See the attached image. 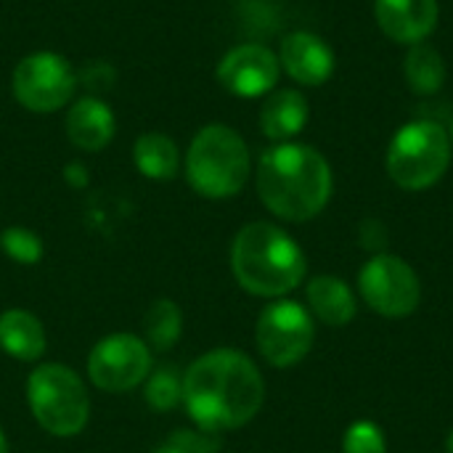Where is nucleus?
I'll list each match as a JSON object with an SVG mask.
<instances>
[{
  "instance_id": "obj_1",
  "label": "nucleus",
  "mask_w": 453,
  "mask_h": 453,
  "mask_svg": "<svg viewBox=\"0 0 453 453\" xmlns=\"http://www.w3.org/2000/svg\"><path fill=\"white\" fill-rule=\"evenodd\" d=\"M265 401L260 369L239 350L220 348L196 358L183 374V409L204 433L250 425Z\"/></svg>"
},
{
  "instance_id": "obj_10",
  "label": "nucleus",
  "mask_w": 453,
  "mask_h": 453,
  "mask_svg": "<svg viewBox=\"0 0 453 453\" xmlns=\"http://www.w3.org/2000/svg\"><path fill=\"white\" fill-rule=\"evenodd\" d=\"M151 374V350L138 334H109L88 356V377L98 390L127 393Z\"/></svg>"
},
{
  "instance_id": "obj_9",
  "label": "nucleus",
  "mask_w": 453,
  "mask_h": 453,
  "mask_svg": "<svg viewBox=\"0 0 453 453\" xmlns=\"http://www.w3.org/2000/svg\"><path fill=\"white\" fill-rule=\"evenodd\" d=\"M11 85L16 101L24 109L37 114H50L72 101L77 77L64 56L53 50H37L16 64Z\"/></svg>"
},
{
  "instance_id": "obj_25",
  "label": "nucleus",
  "mask_w": 453,
  "mask_h": 453,
  "mask_svg": "<svg viewBox=\"0 0 453 453\" xmlns=\"http://www.w3.org/2000/svg\"><path fill=\"white\" fill-rule=\"evenodd\" d=\"M154 453H188V451H186L175 438H167V441H165V443H162V446H159Z\"/></svg>"
},
{
  "instance_id": "obj_27",
  "label": "nucleus",
  "mask_w": 453,
  "mask_h": 453,
  "mask_svg": "<svg viewBox=\"0 0 453 453\" xmlns=\"http://www.w3.org/2000/svg\"><path fill=\"white\" fill-rule=\"evenodd\" d=\"M446 453H453V430L449 433V438H446Z\"/></svg>"
},
{
  "instance_id": "obj_21",
  "label": "nucleus",
  "mask_w": 453,
  "mask_h": 453,
  "mask_svg": "<svg viewBox=\"0 0 453 453\" xmlns=\"http://www.w3.org/2000/svg\"><path fill=\"white\" fill-rule=\"evenodd\" d=\"M143 395L154 411H170L183 403V377L175 372V366H162L146 377Z\"/></svg>"
},
{
  "instance_id": "obj_8",
  "label": "nucleus",
  "mask_w": 453,
  "mask_h": 453,
  "mask_svg": "<svg viewBox=\"0 0 453 453\" xmlns=\"http://www.w3.org/2000/svg\"><path fill=\"white\" fill-rule=\"evenodd\" d=\"M364 303L385 319H406L419 308L422 284L417 271L398 255L380 252L358 273Z\"/></svg>"
},
{
  "instance_id": "obj_23",
  "label": "nucleus",
  "mask_w": 453,
  "mask_h": 453,
  "mask_svg": "<svg viewBox=\"0 0 453 453\" xmlns=\"http://www.w3.org/2000/svg\"><path fill=\"white\" fill-rule=\"evenodd\" d=\"M342 453H388V438L377 422L358 419L345 430Z\"/></svg>"
},
{
  "instance_id": "obj_28",
  "label": "nucleus",
  "mask_w": 453,
  "mask_h": 453,
  "mask_svg": "<svg viewBox=\"0 0 453 453\" xmlns=\"http://www.w3.org/2000/svg\"><path fill=\"white\" fill-rule=\"evenodd\" d=\"M449 138H451V149H453V125H451V133H449Z\"/></svg>"
},
{
  "instance_id": "obj_12",
  "label": "nucleus",
  "mask_w": 453,
  "mask_h": 453,
  "mask_svg": "<svg viewBox=\"0 0 453 453\" xmlns=\"http://www.w3.org/2000/svg\"><path fill=\"white\" fill-rule=\"evenodd\" d=\"M438 0H374L380 29L401 45L425 42L438 27Z\"/></svg>"
},
{
  "instance_id": "obj_18",
  "label": "nucleus",
  "mask_w": 453,
  "mask_h": 453,
  "mask_svg": "<svg viewBox=\"0 0 453 453\" xmlns=\"http://www.w3.org/2000/svg\"><path fill=\"white\" fill-rule=\"evenodd\" d=\"M133 159H135L138 173L151 180H170L178 175V167H180L175 141L162 133L138 135V141L133 146Z\"/></svg>"
},
{
  "instance_id": "obj_4",
  "label": "nucleus",
  "mask_w": 453,
  "mask_h": 453,
  "mask_svg": "<svg viewBox=\"0 0 453 453\" xmlns=\"http://www.w3.org/2000/svg\"><path fill=\"white\" fill-rule=\"evenodd\" d=\"M250 149L228 125L202 127L186 154V178L191 188L207 199L236 196L250 178Z\"/></svg>"
},
{
  "instance_id": "obj_6",
  "label": "nucleus",
  "mask_w": 453,
  "mask_h": 453,
  "mask_svg": "<svg viewBox=\"0 0 453 453\" xmlns=\"http://www.w3.org/2000/svg\"><path fill=\"white\" fill-rule=\"evenodd\" d=\"M27 401L37 425L56 438H74L90 417L82 380L64 364H42L27 380Z\"/></svg>"
},
{
  "instance_id": "obj_15",
  "label": "nucleus",
  "mask_w": 453,
  "mask_h": 453,
  "mask_svg": "<svg viewBox=\"0 0 453 453\" xmlns=\"http://www.w3.org/2000/svg\"><path fill=\"white\" fill-rule=\"evenodd\" d=\"M305 295H308L311 313L326 326H334V329L348 326L358 313L356 295H353L350 284L340 276H329V273L313 276L308 281Z\"/></svg>"
},
{
  "instance_id": "obj_20",
  "label": "nucleus",
  "mask_w": 453,
  "mask_h": 453,
  "mask_svg": "<svg viewBox=\"0 0 453 453\" xmlns=\"http://www.w3.org/2000/svg\"><path fill=\"white\" fill-rule=\"evenodd\" d=\"M183 332V313L173 300H157L143 316V342L157 353H167Z\"/></svg>"
},
{
  "instance_id": "obj_13",
  "label": "nucleus",
  "mask_w": 453,
  "mask_h": 453,
  "mask_svg": "<svg viewBox=\"0 0 453 453\" xmlns=\"http://www.w3.org/2000/svg\"><path fill=\"white\" fill-rule=\"evenodd\" d=\"M279 64L295 82L319 88L334 74V50L313 32H292L281 42Z\"/></svg>"
},
{
  "instance_id": "obj_19",
  "label": "nucleus",
  "mask_w": 453,
  "mask_h": 453,
  "mask_svg": "<svg viewBox=\"0 0 453 453\" xmlns=\"http://www.w3.org/2000/svg\"><path fill=\"white\" fill-rule=\"evenodd\" d=\"M403 72H406V82L409 88L417 93V96H435L443 82H446V64H443V56L419 42V45H411V50L406 53V64H403Z\"/></svg>"
},
{
  "instance_id": "obj_14",
  "label": "nucleus",
  "mask_w": 453,
  "mask_h": 453,
  "mask_svg": "<svg viewBox=\"0 0 453 453\" xmlns=\"http://www.w3.org/2000/svg\"><path fill=\"white\" fill-rule=\"evenodd\" d=\"M64 127H66V138L80 151H101L111 143L117 122H114V111L101 98L85 96L69 106Z\"/></svg>"
},
{
  "instance_id": "obj_26",
  "label": "nucleus",
  "mask_w": 453,
  "mask_h": 453,
  "mask_svg": "<svg viewBox=\"0 0 453 453\" xmlns=\"http://www.w3.org/2000/svg\"><path fill=\"white\" fill-rule=\"evenodd\" d=\"M0 453H8V441H5L3 430H0Z\"/></svg>"
},
{
  "instance_id": "obj_22",
  "label": "nucleus",
  "mask_w": 453,
  "mask_h": 453,
  "mask_svg": "<svg viewBox=\"0 0 453 453\" xmlns=\"http://www.w3.org/2000/svg\"><path fill=\"white\" fill-rule=\"evenodd\" d=\"M0 250L21 265H35L42 257L40 236L29 228H21V226H11L0 234Z\"/></svg>"
},
{
  "instance_id": "obj_11",
  "label": "nucleus",
  "mask_w": 453,
  "mask_h": 453,
  "mask_svg": "<svg viewBox=\"0 0 453 453\" xmlns=\"http://www.w3.org/2000/svg\"><path fill=\"white\" fill-rule=\"evenodd\" d=\"M279 56L260 42L236 45L218 64V82L239 98H257L271 93L279 82Z\"/></svg>"
},
{
  "instance_id": "obj_5",
  "label": "nucleus",
  "mask_w": 453,
  "mask_h": 453,
  "mask_svg": "<svg viewBox=\"0 0 453 453\" xmlns=\"http://www.w3.org/2000/svg\"><path fill=\"white\" fill-rule=\"evenodd\" d=\"M451 138L435 119L406 122L388 146V175L403 191L435 186L451 165Z\"/></svg>"
},
{
  "instance_id": "obj_3",
  "label": "nucleus",
  "mask_w": 453,
  "mask_h": 453,
  "mask_svg": "<svg viewBox=\"0 0 453 453\" xmlns=\"http://www.w3.org/2000/svg\"><path fill=\"white\" fill-rule=\"evenodd\" d=\"M231 271L244 292L279 300L305 281L308 260L284 228L257 220L236 234L231 244Z\"/></svg>"
},
{
  "instance_id": "obj_24",
  "label": "nucleus",
  "mask_w": 453,
  "mask_h": 453,
  "mask_svg": "<svg viewBox=\"0 0 453 453\" xmlns=\"http://www.w3.org/2000/svg\"><path fill=\"white\" fill-rule=\"evenodd\" d=\"M361 247H366V250H377V255H380V250L388 244V228L380 223V220H364V226H361Z\"/></svg>"
},
{
  "instance_id": "obj_16",
  "label": "nucleus",
  "mask_w": 453,
  "mask_h": 453,
  "mask_svg": "<svg viewBox=\"0 0 453 453\" xmlns=\"http://www.w3.org/2000/svg\"><path fill=\"white\" fill-rule=\"evenodd\" d=\"M308 117H311V109H308L305 96L300 90L284 88L265 98L260 109V130L265 133V138L284 143V141H292L297 133H303V127L308 125Z\"/></svg>"
},
{
  "instance_id": "obj_17",
  "label": "nucleus",
  "mask_w": 453,
  "mask_h": 453,
  "mask_svg": "<svg viewBox=\"0 0 453 453\" xmlns=\"http://www.w3.org/2000/svg\"><path fill=\"white\" fill-rule=\"evenodd\" d=\"M0 350L16 361H37L45 353V329L37 316L21 308L0 313Z\"/></svg>"
},
{
  "instance_id": "obj_2",
  "label": "nucleus",
  "mask_w": 453,
  "mask_h": 453,
  "mask_svg": "<svg viewBox=\"0 0 453 453\" xmlns=\"http://www.w3.org/2000/svg\"><path fill=\"white\" fill-rule=\"evenodd\" d=\"M334 178L326 157L308 143H276L257 162L260 202L281 220L305 223L324 212Z\"/></svg>"
},
{
  "instance_id": "obj_7",
  "label": "nucleus",
  "mask_w": 453,
  "mask_h": 453,
  "mask_svg": "<svg viewBox=\"0 0 453 453\" xmlns=\"http://www.w3.org/2000/svg\"><path fill=\"white\" fill-rule=\"evenodd\" d=\"M313 340H316V324L305 305L279 297L260 311L255 326V342L260 356L271 366L276 369L297 366L311 353Z\"/></svg>"
}]
</instances>
